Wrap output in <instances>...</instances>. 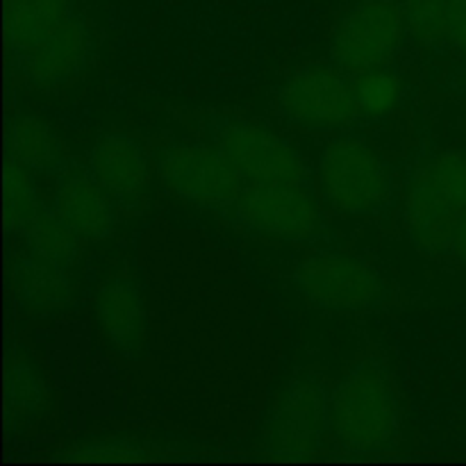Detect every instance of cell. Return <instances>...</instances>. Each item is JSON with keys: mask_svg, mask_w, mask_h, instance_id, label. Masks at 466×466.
I'll return each mask as SVG.
<instances>
[{"mask_svg": "<svg viewBox=\"0 0 466 466\" xmlns=\"http://www.w3.org/2000/svg\"><path fill=\"white\" fill-rule=\"evenodd\" d=\"M330 435L353 455L385 453L400 431V408L390 376L378 362H360L346 371L328 396Z\"/></svg>", "mask_w": 466, "mask_h": 466, "instance_id": "cell-1", "label": "cell"}, {"mask_svg": "<svg viewBox=\"0 0 466 466\" xmlns=\"http://www.w3.org/2000/svg\"><path fill=\"white\" fill-rule=\"evenodd\" d=\"M466 214V150H446L414 171L405 191V226L414 246L426 253L449 248Z\"/></svg>", "mask_w": 466, "mask_h": 466, "instance_id": "cell-2", "label": "cell"}, {"mask_svg": "<svg viewBox=\"0 0 466 466\" xmlns=\"http://www.w3.org/2000/svg\"><path fill=\"white\" fill-rule=\"evenodd\" d=\"M319 182L328 205L350 217L380 214L394 198L390 167L360 137H344L323 148Z\"/></svg>", "mask_w": 466, "mask_h": 466, "instance_id": "cell-3", "label": "cell"}, {"mask_svg": "<svg viewBox=\"0 0 466 466\" xmlns=\"http://www.w3.org/2000/svg\"><path fill=\"white\" fill-rule=\"evenodd\" d=\"M296 289L328 312L362 314L387 303V282L376 268L341 250H319L299 262Z\"/></svg>", "mask_w": 466, "mask_h": 466, "instance_id": "cell-4", "label": "cell"}, {"mask_svg": "<svg viewBox=\"0 0 466 466\" xmlns=\"http://www.w3.org/2000/svg\"><path fill=\"white\" fill-rule=\"evenodd\" d=\"M405 35L403 0H355L332 35V62L350 76L390 66Z\"/></svg>", "mask_w": 466, "mask_h": 466, "instance_id": "cell-5", "label": "cell"}, {"mask_svg": "<svg viewBox=\"0 0 466 466\" xmlns=\"http://www.w3.org/2000/svg\"><path fill=\"white\" fill-rule=\"evenodd\" d=\"M155 168L171 194L196 208L230 212L244 177L212 144H168L155 155Z\"/></svg>", "mask_w": 466, "mask_h": 466, "instance_id": "cell-6", "label": "cell"}, {"mask_svg": "<svg viewBox=\"0 0 466 466\" xmlns=\"http://www.w3.org/2000/svg\"><path fill=\"white\" fill-rule=\"evenodd\" d=\"M209 144L246 182H308L303 157L282 137L241 118L209 121Z\"/></svg>", "mask_w": 466, "mask_h": 466, "instance_id": "cell-7", "label": "cell"}, {"mask_svg": "<svg viewBox=\"0 0 466 466\" xmlns=\"http://www.w3.org/2000/svg\"><path fill=\"white\" fill-rule=\"evenodd\" d=\"M230 212L250 230L287 241L314 239L323 226L319 200L300 182H244Z\"/></svg>", "mask_w": 466, "mask_h": 466, "instance_id": "cell-8", "label": "cell"}, {"mask_svg": "<svg viewBox=\"0 0 466 466\" xmlns=\"http://www.w3.org/2000/svg\"><path fill=\"white\" fill-rule=\"evenodd\" d=\"M328 391L314 376L287 382L264 426V446L276 458L308 460L321 451L330 431Z\"/></svg>", "mask_w": 466, "mask_h": 466, "instance_id": "cell-9", "label": "cell"}, {"mask_svg": "<svg viewBox=\"0 0 466 466\" xmlns=\"http://www.w3.org/2000/svg\"><path fill=\"white\" fill-rule=\"evenodd\" d=\"M349 73L330 66H305L291 73L278 91L282 116L303 130L330 132L349 127L360 116Z\"/></svg>", "mask_w": 466, "mask_h": 466, "instance_id": "cell-10", "label": "cell"}, {"mask_svg": "<svg viewBox=\"0 0 466 466\" xmlns=\"http://www.w3.org/2000/svg\"><path fill=\"white\" fill-rule=\"evenodd\" d=\"M96 321L103 339L126 360H139L148 349V312L139 285L114 276L96 294Z\"/></svg>", "mask_w": 466, "mask_h": 466, "instance_id": "cell-11", "label": "cell"}, {"mask_svg": "<svg viewBox=\"0 0 466 466\" xmlns=\"http://www.w3.org/2000/svg\"><path fill=\"white\" fill-rule=\"evenodd\" d=\"M91 32L82 18L71 16L48 39L36 44L27 53L18 55L23 76L36 86H59L73 80L89 64Z\"/></svg>", "mask_w": 466, "mask_h": 466, "instance_id": "cell-12", "label": "cell"}, {"mask_svg": "<svg viewBox=\"0 0 466 466\" xmlns=\"http://www.w3.org/2000/svg\"><path fill=\"white\" fill-rule=\"evenodd\" d=\"M89 173L121 205H135L150 180L144 148L126 135H105L96 141L89 153Z\"/></svg>", "mask_w": 466, "mask_h": 466, "instance_id": "cell-13", "label": "cell"}, {"mask_svg": "<svg viewBox=\"0 0 466 466\" xmlns=\"http://www.w3.org/2000/svg\"><path fill=\"white\" fill-rule=\"evenodd\" d=\"M55 212L80 235L82 241L109 239L116 230L114 198L91 173H66L55 194Z\"/></svg>", "mask_w": 466, "mask_h": 466, "instance_id": "cell-14", "label": "cell"}, {"mask_svg": "<svg viewBox=\"0 0 466 466\" xmlns=\"http://www.w3.org/2000/svg\"><path fill=\"white\" fill-rule=\"evenodd\" d=\"M14 294L23 309L50 317L71 308L76 285L66 267L27 253L14 264Z\"/></svg>", "mask_w": 466, "mask_h": 466, "instance_id": "cell-15", "label": "cell"}, {"mask_svg": "<svg viewBox=\"0 0 466 466\" xmlns=\"http://www.w3.org/2000/svg\"><path fill=\"white\" fill-rule=\"evenodd\" d=\"M73 16V0H7V39L16 55L48 39Z\"/></svg>", "mask_w": 466, "mask_h": 466, "instance_id": "cell-16", "label": "cell"}, {"mask_svg": "<svg viewBox=\"0 0 466 466\" xmlns=\"http://www.w3.org/2000/svg\"><path fill=\"white\" fill-rule=\"evenodd\" d=\"M9 157L21 162L30 171L48 173L64 162V146L48 121L32 114H23L9 123Z\"/></svg>", "mask_w": 466, "mask_h": 466, "instance_id": "cell-17", "label": "cell"}, {"mask_svg": "<svg viewBox=\"0 0 466 466\" xmlns=\"http://www.w3.org/2000/svg\"><path fill=\"white\" fill-rule=\"evenodd\" d=\"M5 403H7V421L16 428L36 421L48 410L50 390L30 358L23 355L9 358L7 376H5Z\"/></svg>", "mask_w": 466, "mask_h": 466, "instance_id": "cell-18", "label": "cell"}, {"mask_svg": "<svg viewBox=\"0 0 466 466\" xmlns=\"http://www.w3.org/2000/svg\"><path fill=\"white\" fill-rule=\"evenodd\" d=\"M23 237H25L27 253L59 264V267L71 268L77 262V258H80V235L57 212H44L41 209L23 228Z\"/></svg>", "mask_w": 466, "mask_h": 466, "instance_id": "cell-19", "label": "cell"}, {"mask_svg": "<svg viewBox=\"0 0 466 466\" xmlns=\"http://www.w3.org/2000/svg\"><path fill=\"white\" fill-rule=\"evenodd\" d=\"M39 212V191L32 180V171L14 157H7V164H5V221H7V228L23 232V228Z\"/></svg>", "mask_w": 466, "mask_h": 466, "instance_id": "cell-20", "label": "cell"}, {"mask_svg": "<svg viewBox=\"0 0 466 466\" xmlns=\"http://www.w3.org/2000/svg\"><path fill=\"white\" fill-rule=\"evenodd\" d=\"M353 86L360 112L373 118L387 116L391 109L399 107L400 96H403V82L390 66L360 73L355 76Z\"/></svg>", "mask_w": 466, "mask_h": 466, "instance_id": "cell-21", "label": "cell"}, {"mask_svg": "<svg viewBox=\"0 0 466 466\" xmlns=\"http://www.w3.org/2000/svg\"><path fill=\"white\" fill-rule=\"evenodd\" d=\"M159 455H162V449L157 446L127 440V437H112V440H96L71 446L66 458L85 460V462H144V460L159 458Z\"/></svg>", "mask_w": 466, "mask_h": 466, "instance_id": "cell-22", "label": "cell"}, {"mask_svg": "<svg viewBox=\"0 0 466 466\" xmlns=\"http://www.w3.org/2000/svg\"><path fill=\"white\" fill-rule=\"evenodd\" d=\"M446 9L449 0H403L408 32L419 44L440 46L446 41Z\"/></svg>", "mask_w": 466, "mask_h": 466, "instance_id": "cell-23", "label": "cell"}, {"mask_svg": "<svg viewBox=\"0 0 466 466\" xmlns=\"http://www.w3.org/2000/svg\"><path fill=\"white\" fill-rule=\"evenodd\" d=\"M446 36L460 53L466 55V0H449Z\"/></svg>", "mask_w": 466, "mask_h": 466, "instance_id": "cell-24", "label": "cell"}, {"mask_svg": "<svg viewBox=\"0 0 466 466\" xmlns=\"http://www.w3.org/2000/svg\"><path fill=\"white\" fill-rule=\"evenodd\" d=\"M449 248L460 262L466 264V214L460 218L458 226H455L453 235H451V241H449Z\"/></svg>", "mask_w": 466, "mask_h": 466, "instance_id": "cell-25", "label": "cell"}]
</instances>
